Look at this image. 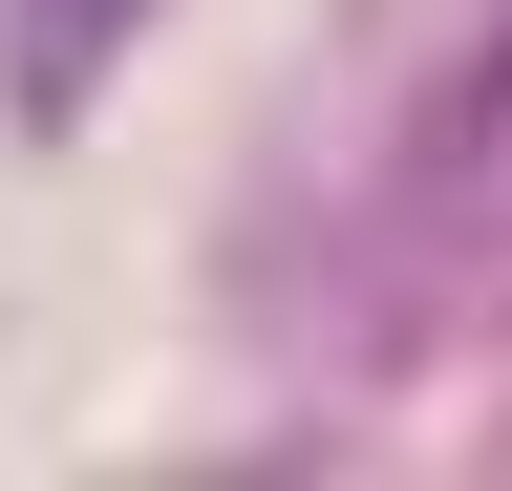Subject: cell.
I'll return each instance as SVG.
<instances>
[{
    "mask_svg": "<svg viewBox=\"0 0 512 491\" xmlns=\"http://www.w3.org/2000/svg\"><path fill=\"white\" fill-rule=\"evenodd\" d=\"M128 22H150V0H0V86H22V129H86V86L128 65Z\"/></svg>",
    "mask_w": 512,
    "mask_h": 491,
    "instance_id": "1",
    "label": "cell"
},
{
    "mask_svg": "<svg viewBox=\"0 0 512 491\" xmlns=\"http://www.w3.org/2000/svg\"><path fill=\"white\" fill-rule=\"evenodd\" d=\"M427 171H448L470 214H512V22H491L448 86H427Z\"/></svg>",
    "mask_w": 512,
    "mask_h": 491,
    "instance_id": "2",
    "label": "cell"
}]
</instances>
